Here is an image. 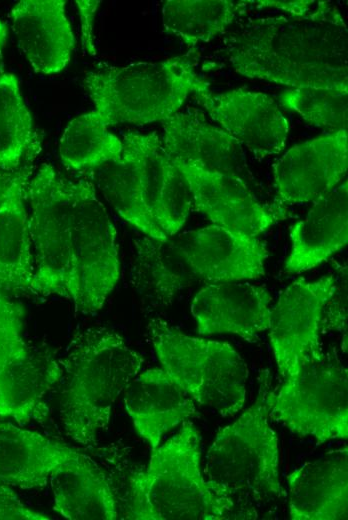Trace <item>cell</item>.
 Returning a JSON list of instances; mask_svg holds the SVG:
<instances>
[{"label":"cell","mask_w":348,"mask_h":520,"mask_svg":"<svg viewBox=\"0 0 348 520\" xmlns=\"http://www.w3.org/2000/svg\"><path fill=\"white\" fill-rule=\"evenodd\" d=\"M101 1L77 0L76 5L80 17L81 44L83 51L91 56L96 55V45L93 35V23Z\"/></svg>","instance_id":"cell-36"},{"label":"cell","mask_w":348,"mask_h":520,"mask_svg":"<svg viewBox=\"0 0 348 520\" xmlns=\"http://www.w3.org/2000/svg\"><path fill=\"white\" fill-rule=\"evenodd\" d=\"M147 331L162 369L196 403L223 417L243 408L248 369L231 345L186 335L160 318Z\"/></svg>","instance_id":"cell-6"},{"label":"cell","mask_w":348,"mask_h":520,"mask_svg":"<svg viewBox=\"0 0 348 520\" xmlns=\"http://www.w3.org/2000/svg\"><path fill=\"white\" fill-rule=\"evenodd\" d=\"M190 271L213 283L264 275L268 252L256 236L216 224L184 234L176 245Z\"/></svg>","instance_id":"cell-13"},{"label":"cell","mask_w":348,"mask_h":520,"mask_svg":"<svg viewBox=\"0 0 348 520\" xmlns=\"http://www.w3.org/2000/svg\"><path fill=\"white\" fill-rule=\"evenodd\" d=\"M269 418L321 444L348 437V371L317 362L267 392Z\"/></svg>","instance_id":"cell-8"},{"label":"cell","mask_w":348,"mask_h":520,"mask_svg":"<svg viewBox=\"0 0 348 520\" xmlns=\"http://www.w3.org/2000/svg\"><path fill=\"white\" fill-rule=\"evenodd\" d=\"M194 97L224 131L254 155L266 157L284 149L289 124L269 95L239 88L224 93L207 90Z\"/></svg>","instance_id":"cell-12"},{"label":"cell","mask_w":348,"mask_h":520,"mask_svg":"<svg viewBox=\"0 0 348 520\" xmlns=\"http://www.w3.org/2000/svg\"><path fill=\"white\" fill-rule=\"evenodd\" d=\"M144 469L129 477L127 519L220 520L234 507L233 497L201 473V436L190 421L151 450Z\"/></svg>","instance_id":"cell-2"},{"label":"cell","mask_w":348,"mask_h":520,"mask_svg":"<svg viewBox=\"0 0 348 520\" xmlns=\"http://www.w3.org/2000/svg\"><path fill=\"white\" fill-rule=\"evenodd\" d=\"M324 321L321 323L324 330H336L344 333L347 331V283L346 275L338 283L336 280L335 289L327 301L324 312Z\"/></svg>","instance_id":"cell-34"},{"label":"cell","mask_w":348,"mask_h":520,"mask_svg":"<svg viewBox=\"0 0 348 520\" xmlns=\"http://www.w3.org/2000/svg\"><path fill=\"white\" fill-rule=\"evenodd\" d=\"M84 86L107 127L162 122L190 94L210 90L189 55L124 66L100 64L86 74Z\"/></svg>","instance_id":"cell-4"},{"label":"cell","mask_w":348,"mask_h":520,"mask_svg":"<svg viewBox=\"0 0 348 520\" xmlns=\"http://www.w3.org/2000/svg\"><path fill=\"white\" fill-rule=\"evenodd\" d=\"M172 162L184 176L197 209L214 224L257 236L277 221L241 177Z\"/></svg>","instance_id":"cell-16"},{"label":"cell","mask_w":348,"mask_h":520,"mask_svg":"<svg viewBox=\"0 0 348 520\" xmlns=\"http://www.w3.org/2000/svg\"><path fill=\"white\" fill-rule=\"evenodd\" d=\"M190 271L177 246L152 238L135 245L132 278L135 285L155 299L167 303L182 289Z\"/></svg>","instance_id":"cell-27"},{"label":"cell","mask_w":348,"mask_h":520,"mask_svg":"<svg viewBox=\"0 0 348 520\" xmlns=\"http://www.w3.org/2000/svg\"><path fill=\"white\" fill-rule=\"evenodd\" d=\"M76 449L10 422H0V484L45 487L58 471L95 465Z\"/></svg>","instance_id":"cell-15"},{"label":"cell","mask_w":348,"mask_h":520,"mask_svg":"<svg viewBox=\"0 0 348 520\" xmlns=\"http://www.w3.org/2000/svg\"><path fill=\"white\" fill-rule=\"evenodd\" d=\"M224 44L232 67L245 77L348 91V29L328 1L302 15L250 19Z\"/></svg>","instance_id":"cell-1"},{"label":"cell","mask_w":348,"mask_h":520,"mask_svg":"<svg viewBox=\"0 0 348 520\" xmlns=\"http://www.w3.org/2000/svg\"><path fill=\"white\" fill-rule=\"evenodd\" d=\"M269 389L268 373L263 372L253 404L218 431L207 451L206 479L231 497L263 501L285 495L279 477L278 436L269 424Z\"/></svg>","instance_id":"cell-5"},{"label":"cell","mask_w":348,"mask_h":520,"mask_svg":"<svg viewBox=\"0 0 348 520\" xmlns=\"http://www.w3.org/2000/svg\"><path fill=\"white\" fill-rule=\"evenodd\" d=\"M122 149V140L108 130L95 110L72 119L59 142L63 165L76 171L114 162L121 157Z\"/></svg>","instance_id":"cell-26"},{"label":"cell","mask_w":348,"mask_h":520,"mask_svg":"<svg viewBox=\"0 0 348 520\" xmlns=\"http://www.w3.org/2000/svg\"><path fill=\"white\" fill-rule=\"evenodd\" d=\"M192 202V195L184 176L169 158L155 214L156 224L168 237L175 235L183 227Z\"/></svg>","instance_id":"cell-32"},{"label":"cell","mask_w":348,"mask_h":520,"mask_svg":"<svg viewBox=\"0 0 348 520\" xmlns=\"http://www.w3.org/2000/svg\"><path fill=\"white\" fill-rule=\"evenodd\" d=\"M79 180L44 163L28 180L29 232L34 254L31 294L70 299L71 233Z\"/></svg>","instance_id":"cell-7"},{"label":"cell","mask_w":348,"mask_h":520,"mask_svg":"<svg viewBox=\"0 0 348 520\" xmlns=\"http://www.w3.org/2000/svg\"><path fill=\"white\" fill-rule=\"evenodd\" d=\"M347 167V129L295 145L273 165L277 195L288 205L315 201L339 185Z\"/></svg>","instance_id":"cell-11"},{"label":"cell","mask_w":348,"mask_h":520,"mask_svg":"<svg viewBox=\"0 0 348 520\" xmlns=\"http://www.w3.org/2000/svg\"><path fill=\"white\" fill-rule=\"evenodd\" d=\"M122 143V153L133 162L137 170L145 207L155 221L169 157L155 132H129L123 136Z\"/></svg>","instance_id":"cell-30"},{"label":"cell","mask_w":348,"mask_h":520,"mask_svg":"<svg viewBox=\"0 0 348 520\" xmlns=\"http://www.w3.org/2000/svg\"><path fill=\"white\" fill-rule=\"evenodd\" d=\"M70 263V300L81 313L98 311L118 281L119 258L115 227L94 185L85 180H79Z\"/></svg>","instance_id":"cell-9"},{"label":"cell","mask_w":348,"mask_h":520,"mask_svg":"<svg viewBox=\"0 0 348 520\" xmlns=\"http://www.w3.org/2000/svg\"><path fill=\"white\" fill-rule=\"evenodd\" d=\"M163 146L172 161L241 177L247 167L243 146L210 124L196 109L176 112L162 121Z\"/></svg>","instance_id":"cell-17"},{"label":"cell","mask_w":348,"mask_h":520,"mask_svg":"<svg viewBox=\"0 0 348 520\" xmlns=\"http://www.w3.org/2000/svg\"><path fill=\"white\" fill-rule=\"evenodd\" d=\"M271 295L247 282H219L204 286L194 296L191 313L200 335L230 333L257 341L270 325Z\"/></svg>","instance_id":"cell-14"},{"label":"cell","mask_w":348,"mask_h":520,"mask_svg":"<svg viewBox=\"0 0 348 520\" xmlns=\"http://www.w3.org/2000/svg\"><path fill=\"white\" fill-rule=\"evenodd\" d=\"M332 275L314 281L295 280L271 311L269 339L283 379L323 361L319 343L325 305L335 289Z\"/></svg>","instance_id":"cell-10"},{"label":"cell","mask_w":348,"mask_h":520,"mask_svg":"<svg viewBox=\"0 0 348 520\" xmlns=\"http://www.w3.org/2000/svg\"><path fill=\"white\" fill-rule=\"evenodd\" d=\"M258 7H274L284 10L292 15H302L309 11L315 1L299 0V1H255Z\"/></svg>","instance_id":"cell-37"},{"label":"cell","mask_w":348,"mask_h":520,"mask_svg":"<svg viewBox=\"0 0 348 520\" xmlns=\"http://www.w3.org/2000/svg\"><path fill=\"white\" fill-rule=\"evenodd\" d=\"M0 519L47 520L52 518L47 514L30 509L10 486L0 484Z\"/></svg>","instance_id":"cell-35"},{"label":"cell","mask_w":348,"mask_h":520,"mask_svg":"<svg viewBox=\"0 0 348 520\" xmlns=\"http://www.w3.org/2000/svg\"><path fill=\"white\" fill-rule=\"evenodd\" d=\"M292 520H346L348 517V449L326 452L287 476Z\"/></svg>","instance_id":"cell-18"},{"label":"cell","mask_w":348,"mask_h":520,"mask_svg":"<svg viewBox=\"0 0 348 520\" xmlns=\"http://www.w3.org/2000/svg\"><path fill=\"white\" fill-rule=\"evenodd\" d=\"M36 135L31 114L15 75L0 77V169L16 172L35 150Z\"/></svg>","instance_id":"cell-28"},{"label":"cell","mask_w":348,"mask_h":520,"mask_svg":"<svg viewBox=\"0 0 348 520\" xmlns=\"http://www.w3.org/2000/svg\"><path fill=\"white\" fill-rule=\"evenodd\" d=\"M245 7L244 2L230 0H168L162 7V24L167 34L194 48L222 34Z\"/></svg>","instance_id":"cell-25"},{"label":"cell","mask_w":348,"mask_h":520,"mask_svg":"<svg viewBox=\"0 0 348 520\" xmlns=\"http://www.w3.org/2000/svg\"><path fill=\"white\" fill-rule=\"evenodd\" d=\"M49 483L54 510L67 519L112 520L119 517L111 484L97 464L58 471Z\"/></svg>","instance_id":"cell-24"},{"label":"cell","mask_w":348,"mask_h":520,"mask_svg":"<svg viewBox=\"0 0 348 520\" xmlns=\"http://www.w3.org/2000/svg\"><path fill=\"white\" fill-rule=\"evenodd\" d=\"M61 375V365L51 355L32 350L26 359L0 372V416L19 424L46 420V398Z\"/></svg>","instance_id":"cell-23"},{"label":"cell","mask_w":348,"mask_h":520,"mask_svg":"<svg viewBox=\"0 0 348 520\" xmlns=\"http://www.w3.org/2000/svg\"><path fill=\"white\" fill-rule=\"evenodd\" d=\"M281 104L311 125L329 132L347 129L348 91L326 88H290L279 97Z\"/></svg>","instance_id":"cell-31"},{"label":"cell","mask_w":348,"mask_h":520,"mask_svg":"<svg viewBox=\"0 0 348 520\" xmlns=\"http://www.w3.org/2000/svg\"><path fill=\"white\" fill-rule=\"evenodd\" d=\"M30 171L19 169L0 200V292L31 293L34 254L26 210Z\"/></svg>","instance_id":"cell-22"},{"label":"cell","mask_w":348,"mask_h":520,"mask_svg":"<svg viewBox=\"0 0 348 520\" xmlns=\"http://www.w3.org/2000/svg\"><path fill=\"white\" fill-rule=\"evenodd\" d=\"M7 38V27L4 22L0 21V77L4 74L3 70V48Z\"/></svg>","instance_id":"cell-39"},{"label":"cell","mask_w":348,"mask_h":520,"mask_svg":"<svg viewBox=\"0 0 348 520\" xmlns=\"http://www.w3.org/2000/svg\"><path fill=\"white\" fill-rule=\"evenodd\" d=\"M142 364L141 355L106 328H89L76 336L62 361L59 382L66 434L81 445H95L116 399Z\"/></svg>","instance_id":"cell-3"},{"label":"cell","mask_w":348,"mask_h":520,"mask_svg":"<svg viewBox=\"0 0 348 520\" xmlns=\"http://www.w3.org/2000/svg\"><path fill=\"white\" fill-rule=\"evenodd\" d=\"M16 173H17V171L16 172H7V171L0 169V200L2 199V197L4 196V194L6 193L8 188L10 187Z\"/></svg>","instance_id":"cell-38"},{"label":"cell","mask_w":348,"mask_h":520,"mask_svg":"<svg viewBox=\"0 0 348 520\" xmlns=\"http://www.w3.org/2000/svg\"><path fill=\"white\" fill-rule=\"evenodd\" d=\"M99 185L108 202L124 220L149 238L168 240L145 207L137 170L126 155L122 153L118 160L106 164Z\"/></svg>","instance_id":"cell-29"},{"label":"cell","mask_w":348,"mask_h":520,"mask_svg":"<svg viewBox=\"0 0 348 520\" xmlns=\"http://www.w3.org/2000/svg\"><path fill=\"white\" fill-rule=\"evenodd\" d=\"M63 0H22L10 12L18 45L35 72L55 74L71 59L75 39Z\"/></svg>","instance_id":"cell-19"},{"label":"cell","mask_w":348,"mask_h":520,"mask_svg":"<svg viewBox=\"0 0 348 520\" xmlns=\"http://www.w3.org/2000/svg\"><path fill=\"white\" fill-rule=\"evenodd\" d=\"M23 320V306L0 292V372L32 352L22 335Z\"/></svg>","instance_id":"cell-33"},{"label":"cell","mask_w":348,"mask_h":520,"mask_svg":"<svg viewBox=\"0 0 348 520\" xmlns=\"http://www.w3.org/2000/svg\"><path fill=\"white\" fill-rule=\"evenodd\" d=\"M291 249L285 271L300 273L325 262L348 241V182L314 201L290 229Z\"/></svg>","instance_id":"cell-21"},{"label":"cell","mask_w":348,"mask_h":520,"mask_svg":"<svg viewBox=\"0 0 348 520\" xmlns=\"http://www.w3.org/2000/svg\"><path fill=\"white\" fill-rule=\"evenodd\" d=\"M123 393L125 409L151 450L168 431L197 415L196 402L162 368L138 373Z\"/></svg>","instance_id":"cell-20"}]
</instances>
